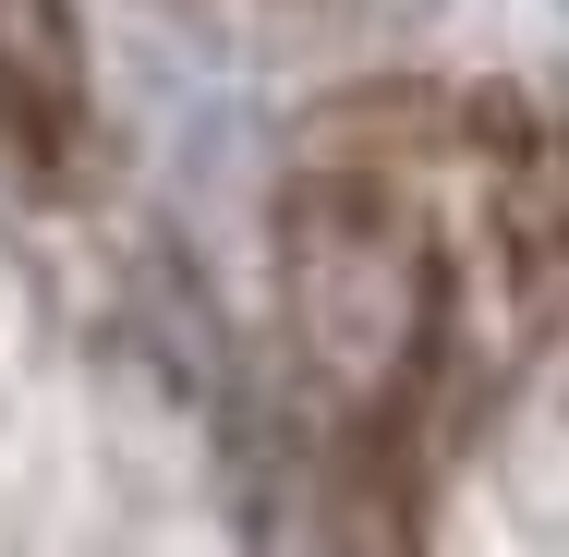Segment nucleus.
I'll list each match as a JSON object with an SVG mask.
<instances>
[{
	"mask_svg": "<svg viewBox=\"0 0 569 557\" xmlns=\"http://www.w3.org/2000/svg\"><path fill=\"white\" fill-rule=\"evenodd\" d=\"M98 146V61L73 0H0V170L12 182H73Z\"/></svg>",
	"mask_w": 569,
	"mask_h": 557,
	"instance_id": "nucleus-2",
	"label": "nucleus"
},
{
	"mask_svg": "<svg viewBox=\"0 0 569 557\" xmlns=\"http://www.w3.org/2000/svg\"><path fill=\"white\" fill-rule=\"evenodd\" d=\"M279 304L351 412L412 425L569 339V121L509 86H351L279 170Z\"/></svg>",
	"mask_w": 569,
	"mask_h": 557,
	"instance_id": "nucleus-1",
	"label": "nucleus"
}]
</instances>
